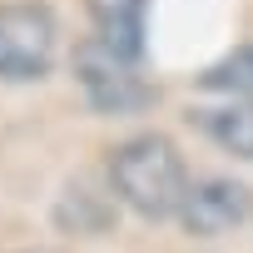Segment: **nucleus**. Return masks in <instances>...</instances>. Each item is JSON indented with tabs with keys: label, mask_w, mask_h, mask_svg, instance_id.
Returning <instances> with one entry per match:
<instances>
[{
	"label": "nucleus",
	"mask_w": 253,
	"mask_h": 253,
	"mask_svg": "<svg viewBox=\"0 0 253 253\" xmlns=\"http://www.w3.org/2000/svg\"><path fill=\"white\" fill-rule=\"evenodd\" d=\"M89 10H94L99 40L114 55H124V60L144 55V10H149V0H89Z\"/></svg>",
	"instance_id": "423d86ee"
},
{
	"label": "nucleus",
	"mask_w": 253,
	"mask_h": 253,
	"mask_svg": "<svg viewBox=\"0 0 253 253\" xmlns=\"http://www.w3.org/2000/svg\"><path fill=\"white\" fill-rule=\"evenodd\" d=\"M109 189L139 218L164 223V218H179L194 179L169 134H134L109 154Z\"/></svg>",
	"instance_id": "f257e3e1"
},
{
	"label": "nucleus",
	"mask_w": 253,
	"mask_h": 253,
	"mask_svg": "<svg viewBox=\"0 0 253 253\" xmlns=\"http://www.w3.org/2000/svg\"><path fill=\"white\" fill-rule=\"evenodd\" d=\"M134 65H139V60L114 55L99 35L75 50V80H80L84 99H89L99 114H134V109H144V104L154 99V89L144 84V75H139Z\"/></svg>",
	"instance_id": "7ed1b4c3"
},
{
	"label": "nucleus",
	"mask_w": 253,
	"mask_h": 253,
	"mask_svg": "<svg viewBox=\"0 0 253 253\" xmlns=\"http://www.w3.org/2000/svg\"><path fill=\"white\" fill-rule=\"evenodd\" d=\"M194 124L233 159H253V94H223L218 104L194 109Z\"/></svg>",
	"instance_id": "39448f33"
},
{
	"label": "nucleus",
	"mask_w": 253,
	"mask_h": 253,
	"mask_svg": "<svg viewBox=\"0 0 253 253\" xmlns=\"http://www.w3.org/2000/svg\"><path fill=\"white\" fill-rule=\"evenodd\" d=\"M60 55V25L40 0H5L0 5V80L30 84L45 80Z\"/></svg>",
	"instance_id": "f03ea898"
},
{
	"label": "nucleus",
	"mask_w": 253,
	"mask_h": 253,
	"mask_svg": "<svg viewBox=\"0 0 253 253\" xmlns=\"http://www.w3.org/2000/svg\"><path fill=\"white\" fill-rule=\"evenodd\" d=\"M204 84L223 89V94H253V50H238L233 60H223L218 70H209Z\"/></svg>",
	"instance_id": "0eeeda50"
},
{
	"label": "nucleus",
	"mask_w": 253,
	"mask_h": 253,
	"mask_svg": "<svg viewBox=\"0 0 253 253\" xmlns=\"http://www.w3.org/2000/svg\"><path fill=\"white\" fill-rule=\"evenodd\" d=\"M179 223L194 233V238H218V233H233L243 223H253V189L243 179H204L189 189L184 209H179Z\"/></svg>",
	"instance_id": "20e7f679"
}]
</instances>
